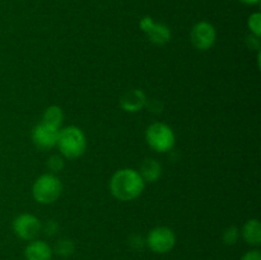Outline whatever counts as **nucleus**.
<instances>
[{
	"label": "nucleus",
	"instance_id": "obj_1",
	"mask_svg": "<svg viewBox=\"0 0 261 260\" xmlns=\"http://www.w3.org/2000/svg\"><path fill=\"white\" fill-rule=\"evenodd\" d=\"M145 183L134 168H121L116 171L110 181V191L121 201H130L137 199L143 193Z\"/></svg>",
	"mask_w": 261,
	"mask_h": 260
},
{
	"label": "nucleus",
	"instance_id": "obj_2",
	"mask_svg": "<svg viewBox=\"0 0 261 260\" xmlns=\"http://www.w3.org/2000/svg\"><path fill=\"white\" fill-rule=\"evenodd\" d=\"M58 145L60 154L68 160H75L83 155L87 149V139L78 126H66L59 132Z\"/></svg>",
	"mask_w": 261,
	"mask_h": 260
},
{
	"label": "nucleus",
	"instance_id": "obj_3",
	"mask_svg": "<svg viewBox=\"0 0 261 260\" xmlns=\"http://www.w3.org/2000/svg\"><path fill=\"white\" fill-rule=\"evenodd\" d=\"M63 184L54 173L41 175L32 186V195L40 204H53L60 198Z\"/></svg>",
	"mask_w": 261,
	"mask_h": 260
},
{
	"label": "nucleus",
	"instance_id": "obj_4",
	"mask_svg": "<svg viewBox=\"0 0 261 260\" xmlns=\"http://www.w3.org/2000/svg\"><path fill=\"white\" fill-rule=\"evenodd\" d=\"M145 140L153 150L166 153L175 145L176 137L173 130L163 122H153L145 132Z\"/></svg>",
	"mask_w": 261,
	"mask_h": 260
},
{
	"label": "nucleus",
	"instance_id": "obj_5",
	"mask_svg": "<svg viewBox=\"0 0 261 260\" xmlns=\"http://www.w3.org/2000/svg\"><path fill=\"white\" fill-rule=\"evenodd\" d=\"M145 245L155 254H167L175 247L176 235L170 227H155L148 233Z\"/></svg>",
	"mask_w": 261,
	"mask_h": 260
},
{
	"label": "nucleus",
	"instance_id": "obj_6",
	"mask_svg": "<svg viewBox=\"0 0 261 260\" xmlns=\"http://www.w3.org/2000/svg\"><path fill=\"white\" fill-rule=\"evenodd\" d=\"M13 231L19 239L24 241H32L41 233L42 224L40 219L33 214L23 213L13 221Z\"/></svg>",
	"mask_w": 261,
	"mask_h": 260
},
{
	"label": "nucleus",
	"instance_id": "obj_7",
	"mask_svg": "<svg viewBox=\"0 0 261 260\" xmlns=\"http://www.w3.org/2000/svg\"><path fill=\"white\" fill-rule=\"evenodd\" d=\"M217 32L212 23L201 20L194 24L190 31V41L198 50L206 51L213 47L216 42Z\"/></svg>",
	"mask_w": 261,
	"mask_h": 260
},
{
	"label": "nucleus",
	"instance_id": "obj_8",
	"mask_svg": "<svg viewBox=\"0 0 261 260\" xmlns=\"http://www.w3.org/2000/svg\"><path fill=\"white\" fill-rule=\"evenodd\" d=\"M139 27L143 32L145 33V36L148 37V40L150 42H153L154 45H166L167 42H170L171 40V30L163 23H155L153 20L152 17L149 15H145L140 19Z\"/></svg>",
	"mask_w": 261,
	"mask_h": 260
},
{
	"label": "nucleus",
	"instance_id": "obj_9",
	"mask_svg": "<svg viewBox=\"0 0 261 260\" xmlns=\"http://www.w3.org/2000/svg\"><path fill=\"white\" fill-rule=\"evenodd\" d=\"M60 129L51 125L40 122L36 125L32 132V142L35 147L40 150L51 149L56 145Z\"/></svg>",
	"mask_w": 261,
	"mask_h": 260
},
{
	"label": "nucleus",
	"instance_id": "obj_10",
	"mask_svg": "<svg viewBox=\"0 0 261 260\" xmlns=\"http://www.w3.org/2000/svg\"><path fill=\"white\" fill-rule=\"evenodd\" d=\"M145 105H147V96L142 89H130L126 93L122 94L120 99V106L124 111L130 112V114L142 111Z\"/></svg>",
	"mask_w": 261,
	"mask_h": 260
},
{
	"label": "nucleus",
	"instance_id": "obj_11",
	"mask_svg": "<svg viewBox=\"0 0 261 260\" xmlns=\"http://www.w3.org/2000/svg\"><path fill=\"white\" fill-rule=\"evenodd\" d=\"M53 247L42 240H32L24 249L25 260H51Z\"/></svg>",
	"mask_w": 261,
	"mask_h": 260
},
{
	"label": "nucleus",
	"instance_id": "obj_12",
	"mask_svg": "<svg viewBox=\"0 0 261 260\" xmlns=\"http://www.w3.org/2000/svg\"><path fill=\"white\" fill-rule=\"evenodd\" d=\"M240 233L244 237L245 242L250 246L257 247L261 244V223L259 219L252 218L246 221V223L242 227Z\"/></svg>",
	"mask_w": 261,
	"mask_h": 260
},
{
	"label": "nucleus",
	"instance_id": "obj_13",
	"mask_svg": "<svg viewBox=\"0 0 261 260\" xmlns=\"http://www.w3.org/2000/svg\"><path fill=\"white\" fill-rule=\"evenodd\" d=\"M144 183H155L162 175V166L153 158L145 160L140 166V170L138 171Z\"/></svg>",
	"mask_w": 261,
	"mask_h": 260
},
{
	"label": "nucleus",
	"instance_id": "obj_14",
	"mask_svg": "<svg viewBox=\"0 0 261 260\" xmlns=\"http://www.w3.org/2000/svg\"><path fill=\"white\" fill-rule=\"evenodd\" d=\"M64 120V112L59 106H50L43 111L42 121L43 124L51 125L60 129V125Z\"/></svg>",
	"mask_w": 261,
	"mask_h": 260
},
{
	"label": "nucleus",
	"instance_id": "obj_15",
	"mask_svg": "<svg viewBox=\"0 0 261 260\" xmlns=\"http://www.w3.org/2000/svg\"><path fill=\"white\" fill-rule=\"evenodd\" d=\"M74 250H75V245H74V242L70 239H60L59 241H56L53 252L58 255V256L65 259V257L73 255Z\"/></svg>",
	"mask_w": 261,
	"mask_h": 260
},
{
	"label": "nucleus",
	"instance_id": "obj_16",
	"mask_svg": "<svg viewBox=\"0 0 261 260\" xmlns=\"http://www.w3.org/2000/svg\"><path fill=\"white\" fill-rule=\"evenodd\" d=\"M240 229L236 226H229L224 229L223 235H222V240L226 245L232 246V245L236 244L240 239Z\"/></svg>",
	"mask_w": 261,
	"mask_h": 260
},
{
	"label": "nucleus",
	"instance_id": "obj_17",
	"mask_svg": "<svg viewBox=\"0 0 261 260\" xmlns=\"http://www.w3.org/2000/svg\"><path fill=\"white\" fill-rule=\"evenodd\" d=\"M247 27H249L251 35L260 37L261 36V14L259 12H255L250 15L249 19H247Z\"/></svg>",
	"mask_w": 261,
	"mask_h": 260
},
{
	"label": "nucleus",
	"instance_id": "obj_18",
	"mask_svg": "<svg viewBox=\"0 0 261 260\" xmlns=\"http://www.w3.org/2000/svg\"><path fill=\"white\" fill-rule=\"evenodd\" d=\"M46 165H47V168L51 171V173L55 175V173L63 171L65 162H64V157L61 154H54L48 158Z\"/></svg>",
	"mask_w": 261,
	"mask_h": 260
},
{
	"label": "nucleus",
	"instance_id": "obj_19",
	"mask_svg": "<svg viewBox=\"0 0 261 260\" xmlns=\"http://www.w3.org/2000/svg\"><path fill=\"white\" fill-rule=\"evenodd\" d=\"M129 244L133 249L140 250L145 246V240L142 239V236H138V235H134L129 239Z\"/></svg>",
	"mask_w": 261,
	"mask_h": 260
},
{
	"label": "nucleus",
	"instance_id": "obj_20",
	"mask_svg": "<svg viewBox=\"0 0 261 260\" xmlns=\"http://www.w3.org/2000/svg\"><path fill=\"white\" fill-rule=\"evenodd\" d=\"M241 260H261L260 250H257V249L249 250V251L245 252V254L242 255Z\"/></svg>",
	"mask_w": 261,
	"mask_h": 260
},
{
	"label": "nucleus",
	"instance_id": "obj_21",
	"mask_svg": "<svg viewBox=\"0 0 261 260\" xmlns=\"http://www.w3.org/2000/svg\"><path fill=\"white\" fill-rule=\"evenodd\" d=\"M58 228H59L58 224L54 223V221H50L47 224H46V228H45L46 235H50V236H53V235L58 231Z\"/></svg>",
	"mask_w": 261,
	"mask_h": 260
},
{
	"label": "nucleus",
	"instance_id": "obj_22",
	"mask_svg": "<svg viewBox=\"0 0 261 260\" xmlns=\"http://www.w3.org/2000/svg\"><path fill=\"white\" fill-rule=\"evenodd\" d=\"M239 2L245 5H257L261 0H239Z\"/></svg>",
	"mask_w": 261,
	"mask_h": 260
}]
</instances>
